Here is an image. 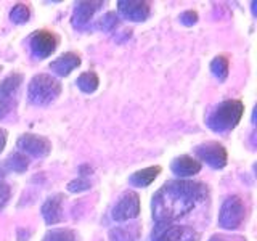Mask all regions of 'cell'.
<instances>
[{"instance_id": "cell-1", "label": "cell", "mask_w": 257, "mask_h": 241, "mask_svg": "<svg viewBox=\"0 0 257 241\" xmlns=\"http://www.w3.org/2000/svg\"><path fill=\"white\" fill-rule=\"evenodd\" d=\"M207 187L193 180H171L161 187L153 196V217L156 222H174L187 215L203 203Z\"/></svg>"}, {"instance_id": "cell-2", "label": "cell", "mask_w": 257, "mask_h": 241, "mask_svg": "<svg viewBox=\"0 0 257 241\" xmlns=\"http://www.w3.org/2000/svg\"><path fill=\"white\" fill-rule=\"evenodd\" d=\"M244 106L239 100H227L217 106L212 114L207 117V127L214 132H227L231 131L233 127L243 117Z\"/></svg>"}, {"instance_id": "cell-3", "label": "cell", "mask_w": 257, "mask_h": 241, "mask_svg": "<svg viewBox=\"0 0 257 241\" xmlns=\"http://www.w3.org/2000/svg\"><path fill=\"white\" fill-rule=\"evenodd\" d=\"M61 93V84L48 74H37L31 79L28 87V98L32 104L45 106L55 101Z\"/></svg>"}, {"instance_id": "cell-4", "label": "cell", "mask_w": 257, "mask_h": 241, "mask_svg": "<svg viewBox=\"0 0 257 241\" xmlns=\"http://www.w3.org/2000/svg\"><path fill=\"white\" fill-rule=\"evenodd\" d=\"M199 233L185 225H175L172 222H158L153 230L151 241H198Z\"/></svg>"}, {"instance_id": "cell-5", "label": "cell", "mask_w": 257, "mask_h": 241, "mask_svg": "<svg viewBox=\"0 0 257 241\" xmlns=\"http://www.w3.org/2000/svg\"><path fill=\"white\" fill-rule=\"evenodd\" d=\"M246 207L243 199L239 196H230L223 201L220 214H219V225L225 230H235L244 222Z\"/></svg>"}, {"instance_id": "cell-6", "label": "cell", "mask_w": 257, "mask_h": 241, "mask_svg": "<svg viewBox=\"0 0 257 241\" xmlns=\"http://www.w3.org/2000/svg\"><path fill=\"white\" fill-rule=\"evenodd\" d=\"M196 156L204 161L207 166H211L212 169H222L227 166V150H225L220 143H215V142H207L203 145H198L195 148Z\"/></svg>"}, {"instance_id": "cell-7", "label": "cell", "mask_w": 257, "mask_h": 241, "mask_svg": "<svg viewBox=\"0 0 257 241\" xmlns=\"http://www.w3.org/2000/svg\"><path fill=\"white\" fill-rule=\"evenodd\" d=\"M139 214H140V198L135 191H125L119 198L114 209H112V219L117 222L135 219Z\"/></svg>"}, {"instance_id": "cell-8", "label": "cell", "mask_w": 257, "mask_h": 241, "mask_svg": "<svg viewBox=\"0 0 257 241\" xmlns=\"http://www.w3.org/2000/svg\"><path fill=\"white\" fill-rule=\"evenodd\" d=\"M16 147L23 153H28V155L36 158H44L52 151L50 140L42 135H32V134L21 135L18 142H16Z\"/></svg>"}, {"instance_id": "cell-9", "label": "cell", "mask_w": 257, "mask_h": 241, "mask_svg": "<svg viewBox=\"0 0 257 241\" xmlns=\"http://www.w3.org/2000/svg\"><path fill=\"white\" fill-rule=\"evenodd\" d=\"M56 44H58V40H56L53 32L37 31L32 34L29 47H31L32 55H34L36 58H47V56H50L55 52Z\"/></svg>"}, {"instance_id": "cell-10", "label": "cell", "mask_w": 257, "mask_h": 241, "mask_svg": "<svg viewBox=\"0 0 257 241\" xmlns=\"http://www.w3.org/2000/svg\"><path fill=\"white\" fill-rule=\"evenodd\" d=\"M117 10L125 20L131 21H145L150 16V5L140 0H120L117 2Z\"/></svg>"}, {"instance_id": "cell-11", "label": "cell", "mask_w": 257, "mask_h": 241, "mask_svg": "<svg viewBox=\"0 0 257 241\" xmlns=\"http://www.w3.org/2000/svg\"><path fill=\"white\" fill-rule=\"evenodd\" d=\"M64 196L61 193L58 195H53L48 198L44 206H42V215L48 225H55L63 220V211H61V204H63Z\"/></svg>"}, {"instance_id": "cell-12", "label": "cell", "mask_w": 257, "mask_h": 241, "mask_svg": "<svg viewBox=\"0 0 257 241\" xmlns=\"http://www.w3.org/2000/svg\"><path fill=\"white\" fill-rule=\"evenodd\" d=\"M100 7H103V2H77L74 15H72V26L82 28L90 21L95 12L100 10Z\"/></svg>"}, {"instance_id": "cell-13", "label": "cell", "mask_w": 257, "mask_h": 241, "mask_svg": "<svg viewBox=\"0 0 257 241\" xmlns=\"http://www.w3.org/2000/svg\"><path fill=\"white\" fill-rule=\"evenodd\" d=\"M77 66H80V56L72 52L64 53L50 63V69L58 76H68L69 72L74 71Z\"/></svg>"}, {"instance_id": "cell-14", "label": "cell", "mask_w": 257, "mask_h": 241, "mask_svg": "<svg viewBox=\"0 0 257 241\" xmlns=\"http://www.w3.org/2000/svg\"><path fill=\"white\" fill-rule=\"evenodd\" d=\"M171 169H172V172L179 177H190L201 171V163H198V161L193 159L191 156L183 155L172 161Z\"/></svg>"}, {"instance_id": "cell-15", "label": "cell", "mask_w": 257, "mask_h": 241, "mask_svg": "<svg viewBox=\"0 0 257 241\" xmlns=\"http://www.w3.org/2000/svg\"><path fill=\"white\" fill-rule=\"evenodd\" d=\"M161 172V167L159 166H153V167H147V169H142V171H137L134 172L131 177H128V183L134 185V187H148L155 179L159 175Z\"/></svg>"}, {"instance_id": "cell-16", "label": "cell", "mask_w": 257, "mask_h": 241, "mask_svg": "<svg viewBox=\"0 0 257 241\" xmlns=\"http://www.w3.org/2000/svg\"><path fill=\"white\" fill-rule=\"evenodd\" d=\"M29 166V159L23 155V153H13V155L8 158L4 166L0 167V177L4 175V169L7 171H13V172H24Z\"/></svg>"}, {"instance_id": "cell-17", "label": "cell", "mask_w": 257, "mask_h": 241, "mask_svg": "<svg viewBox=\"0 0 257 241\" xmlns=\"http://www.w3.org/2000/svg\"><path fill=\"white\" fill-rule=\"evenodd\" d=\"M23 82V76L21 74H12L5 77L2 82H0V96L7 100H12L13 93L18 90L20 85Z\"/></svg>"}, {"instance_id": "cell-18", "label": "cell", "mask_w": 257, "mask_h": 241, "mask_svg": "<svg viewBox=\"0 0 257 241\" xmlns=\"http://www.w3.org/2000/svg\"><path fill=\"white\" fill-rule=\"evenodd\" d=\"M139 239V227H116L109 231V241H137Z\"/></svg>"}, {"instance_id": "cell-19", "label": "cell", "mask_w": 257, "mask_h": 241, "mask_svg": "<svg viewBox=\"0 0 257 241\" xmlns=\"http://www.w3.org/2000/svg\"><path fill=\"white\" fill-rule=\"evenodd\" d=\"M76 84L84 93H93L100 85V79L95 72L90 71V72H84V74H80L76 80Z\"/></svg>"}, {"instance_id": "cell-20", "label": "cell", "mask_w": 257, "mask_h": 241, "mask_svg": "<svg viewBox=\"0 0 257 241\" xmlns=\"http://www.w3.org/2000/svg\"><path fill=\"white\" fill-rule=\"evenodd\" d=\"M42 241H77V235L72 230L66 228H53L45 233Z\"/></svg>"}, {"instance_id": "cell-21", "label": "cell", "mask_w": 257, "mask_h": 241, "mask_svg": "<svg viewBox=\"0 0 257 241\" xmlns=\"http://www.w3.org/2000/svg\"><path fill=\"white\" fill-rule=\"evenodd\" d=\"M211 71L217 79H220V80L227 79V76H228V60L222 55L215 56L211 63Z\"/></svg>"}, {"instance_id": "cell-22", "label": "cell", "mask_w": 257, "mask_h": 241, "mask_svg": "<svg viewBox=\"0 0 257 241\" xmlns=\"http://www.w3.org/2000/svg\"><path fill=\"white\" fill-rule=\"evenodd\" d=\"M31 16V12H29V7L28 5H23V4H18L12 8L10 12V20L15 23V24H23L29 20Z\"/></svg>"}, {"instance_id": "cell-23", "label": "cell", "mask_w": 257, "mask_h": 241, "mask_svg": "<svg viewBox=\"0 0 257 241\" xmlns=\"http://www.w3.org/2000/svg\"><path fill=\"white\" fill-rule=\"evenodd\" d=\"M119 24V18H117V15L116 13H112V12H109V13H106L103 16V18L98 21V29H101V31H104V32H111L112 29H116V26Z\"/></svg>"}, {"instance_id": "cell-24", "label": "cell", "mask_w": 257, "mask_h": 241, "mask_svg": "<svg viewBox=\"0 0 257 241\" xmlns=\"http://www.w3.org/2000/svg\"><path fill=\"white\" fill-rule=\"evenodd\" d=\"M88 188H90V180H87L85 177H79V179L68 183V190L71 193H79V191H84Z\"/></svg>"}, {"instance_id": "cell-25", "label": "cell", "mask_w": 257, "mask_h": 241, "mask_svg": "<svg viewBox=\"0 0 257 241\" xmlns=\"http://www.w3.org/2000/svg\"><path fill=\"white\" fill-rule=\"evenodd\" d=\"M198 21V13L193 12V10H188V12H183L180 15V23L183 26H193Z\"/></svg>"}, {"instance_id": "cell-26", "label": "cell", "mask_w": 257, "mask_h": 241, "mask_svg": "<svg viewBox=\"0 0 257 241\" xmlns=\"http://www.w3.org/2000/svg\"><path fill=\"white\" fill-rule=\"evenodd\" d=\"M12 196V190L7 183L0 182V209H4L8 203V199Z\"/></svg>"}, {"instance_id": "cell-27", "label": "cell", "mask_w": 257, "mask_h": 241, "mask_svg": "<svg viewBox=\"0 0 257 241\" xmlns=\"http://www.w3.org/2000/svg\"><path fill=\"white\" fill-rule=\"evenodd\" d=\"M12 109V100H7L0 96V119H4Z\"/></svg>"}, {"instance_id": "cell-28", "label": "cell", "mask_w": 257, "mask_h": 241, "mask_svg": "<svg viewBox=\"0 0 257 241\" xmlns=\"http://www.w3.org/2000/svg\"><path fill=\"white\" fill-rule=\"evenodd\" d=\"M209 241H243L241 236H225V235H214Z\"/></svg>"}, {"instance_id": "cell-29", "label": "cell", "mask_w": 257, "mask_h": 241, "mask_svg": "<svg viewBox=\"0 0 257 241\" xmlns=\"http://www.w3.org/2000/svg\"><path fill=\"white\" fill-rule=\"evenodd\" d=\"M5 143H7V132L4 129H0V151L5 148Z\"/></svg>"}]
</instances>
